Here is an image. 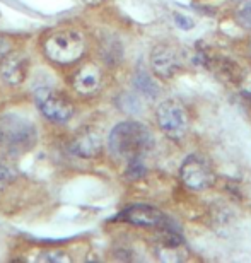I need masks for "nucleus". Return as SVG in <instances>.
Here are the masks:
<instances>
[{"label": "nucleus", "instance_id": "obj_1", "mask_svg": "<svg viewBox=\"0 0 251 263\" xmlns=\"http://www.w3.org/2000/svg\"><path fill=\"white\" fill-rule=\"evenodd\" d=\"M111 154L120 159H135L145 154L152 145V135L139 122H122L111 130L108 139Z\"/></svg>", "mask_w": 251, "mask_h": 263}, {"label": "nucleus", "instance_id": "obj_2", "mask_svg": "<svg viewBox=\"0 0 251 263\" xmlns=\"http://www.w3.org/2000/svg\"><path fill=\"white\" fill-rule=\"evenodd\" d=\"M43 53L59 65L75 64L86 53V38L75 29H56L43 38Z\"/></svg>", "mask_w": 251, "mask_h": 263}, {"label": "nucleus", "instance_id": "obj_3", "mask_svg": "<svg viewBox=\"0 0 251 263\" xmlns=\"http://www.w3.org/2000/svg\"><path fill=\"white\" fill-rule=\"evenodd\" d=\"M38 134L28 118L7 113L0 117V147L10 154H23L33 149Z\"/></svg>", "mask_w": 251, "mask_h": 263}, {"label": "nucleus", "instance_id": "obj_4", "mask_svg": "<svg viewBox=\"0 0 251 263\" xmlns=\"http://www.w3.org/2000/svg\"><path fill=\"white\" fill-rule=\"evenodd\" d=\"M159 128L163 134L172 140H181L188 134L190 128V115H188L185 104H181L176 99L163 101L156 109Z\"/></svg>", "mask_w": 251, "mask_h": 263}, {"label": "nucleus", "instance_id": "obj_5", "mask_svg": "<svg viewBox=\"0 0 251 263\" xmlns=\"http://www.w3.org/2000/svg\"><path fill=\"white\" fill-rule=\"evenodd\" d=\"M34 103L45 118L55 123H65L74 117V106L55 89L40 87L34 91Z\"/></svg>", "mask_w": 251, "mask_h": 263}, {"label": "nucleus", "instance_id": "obj_6", "mask_svg": "<svg viewBox=\"0 0 251 263\" xmlns=\"http://www.w3.org/2000/svg\"><path fill=\"white\" fill-rule=\"evenodd\" d=\"M180 176L181 181L191 190H205L216 181V173H214L210 162L198 154L188 156L183 161L180 167Z\"/></svg>", "mask_w": 251, "mask_h": 263}, {"label": "nucleus", "instance_id": "obj_7", "mask_svg": "<svg viewBox=\"0 0 251 263\" xmlns=\"http://www.w3.org/2000/svg\"><path fill=\"white\" fill-rule=\"evenodd\" d=\"M123 222L132 226H140V228H166L167 217L159 209L150 207V205H130L118 215Z\"/></svg>", "mask_w": 251, "mask_h": 263}, {"label": "nucleus", "instance_id": "obj_8", "mask_svg": "<svg viewBox=\"0 0 251 263\" xmlns=\"http://www.w3.org/2000/svg\"><path fill=\"white\" fill-rule=\"evenodd\" d=\"M150 65L156 76L161 79L175 77L181 68V59L178 51L169 45H158L150 51Z\"/></svg>", "mask_w": 251, "mask_h": 263}, {"label": "nucleus", "instance_id": "obj_9", "mask_svg": "<svg viewBox=\"0 0 251 263\" xmlns=\"http://www.w3.org/2000/svg\"><path fill=\"white\" fill-rule=\"evenodd\" d=\"M28 70L29 62L26 59V55L19 53V51H9L0 60V77L9 86H21L28 77Z\"/></svg>", "mask_w": 251, "mask_h": 263}, {"label": "nucleus", "instance_id": "obj_10", "mask_svg": "<svg viewBox=\"0 0 251 263\" xmlns=\"http://www.w3.org/2000/svg\"><path fill=\"white\" fill-rule=\"evenodd\" d=\"M101 82H103L101 68L94 64H86L81 68H77L74 77H72V86L82 96L94 94L101 87Z\"/></svg>", "mask_w": 251, "mask_h": 263}, {"label": "nucleus", "instance_id": "obj_11", "mask_svg": "<svg viewBox=\"0 0 251 263\" xmlns=\"http://www.w3.org/2000/svg\"><path fill=\"white\" fill-rule=\"evenodd\" d=\"M101 145H103L101 135L96 134L94 130H87V132H82L81 135H77L75 139L72 140L70 149L79 157H94L99 154Z\"/></svg>", "mask_w": 251, "mask_h": 263}, {"label": "nucleus", "instance_id": "obj_12", "mask_svg": "<svg viewBox=\"0 0 251 263\" xmlns=\"http://www.w3.org/2000/svg\"><path fill=\"white\" fill-rule=\"evenodd\" d=\"M133 84H135V87H137V91L142 94V96L149 98V99H152V98H156L159 94L158 86H156L152 77H150L145 70H139L137 73H135Z\"/></svg>", "mask_w": 251, "mask_h": 263}, {"label": "nucleus", "instance_id": "obj_13", "mask_svg": "<svg viewBox=\"0 0 251 263\" xmlns=\"http://www.w3.org/2000/svg\"><path fill=\"white\" fill-rule=\"evenodd\" d=\"M38 261H50V263H60V261H70V256L64 253V251H59V250H48V251H43L38 258Z\"/></svg>", "mask_w": 251, "mask_h": 263}, {"label": "nucleus", "instance_id": "obj_14", "mask_svg": "<svg viewBox=\"0 0 251 263\" xmlns=\"http://www.w3.org/2000/svg\"><path fill=\"white\" fill-rule=\"evenodd\" d=\"M236 21L243 28L251 29V0L244 2L241 7L236 10Z\"/></svg>", "mask_w": 251, "mask_h": 263}, {"label": "nucleus", "instance_id": "obj_15", "mask_svg": "<svg viewBox=\"0 0 251 263\" xmlns=\"http://www.w3.org/2000/svg\"><path fill=\"white\" fill-rule=\"evenodd\" d=\"M127 175L130 178H135V180L145 175V166H144V162H142V159H140V157H135V159H130L128 161Z\"/></svg>", "mask_w": 251, "mask_h": 263}, {"label": "nucleus", "instance_id": "obj_16", "mask_svg": "<svg viewBox=\"0 0 251 263\" xmlns=\"http://www.w3.org/2000/svg\"><path fill=\"white\" fill-rule=\"evenodd\" d=\"M175 23H176L178 28H181L183 31H188V29H191L193 26H195V21L190 19L185 14H175Z\"/></svg>", "mask_w": 251, "mask_h": 263}, {"label": "nucleus", "instance_id": "obj_17", "mask_svg": "<svg viewBox=\"0 0 251 263\" xmlns=\"http://www.w3.org/2000/svg\"><path fill=\"white\" fill-rule=\"evenodd\" d=\"M241 89H243V92L246 94V98L251 101V72L246 73V76L243 77V81H241Z\"/></svg>", "mask_w": 251, "mask_h": 263}, {"label": "nucleus", "instance_id": "obj_18", "mask_svg": "<svg viewBox=\"0 0 251 263\" xmlns=\"http://www.w3.org/2000/svg\"><path fill=\"white\" fill-rule=\"evenodd\" d=\"M9 50H10V41L7 38H4V36H0V59L4 55H7Z\"/></svg>", "mask_w": 251, "mask_h": 263}, {"label": "nucleus", "instance_id": "obj_19", "mask_svg": "<svg viewBox=\"0 0 251 263\" xmlns=\"http://www.w3.org/2000/svg\"><path fill=\"white\" fill-rule=\"evenodd\" d=\"M84 4L86 5H89V7H96V5H99L103 2V0H82Z\"/></svg>", "mask_w": 251, "mask_h": 263}, {"label": "nucleus", "instance_id": "obj_20", "mask_svg": "<svg viewBox=\"0 0 251 263\" xmlns=\"http://www.w3.org/2000/svg\"><path fill=\"white\" fill-rule=\"evenodd\" d=\"M249 51H251V45H249Z\"/></svg>", "mask_w": 251, "mask_h": 263}]
</instances>
